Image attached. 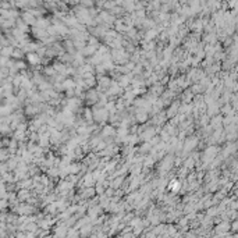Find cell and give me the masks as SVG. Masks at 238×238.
Instances as JSON below:
<instances>
[{"label":"cell","instance_id":"obj_1","mask_svg":"<svg viewBox=\"0 0 238 238\" xmlns=\"http://www.w3.org/2000/svg\"><path fill=\"white\" fill-rule=\"evenodd\" d=\"M28 59L31 63H38L39 61V59H38V55H34V53H29L28 55Z\"/></svg>","mask_w":238,"mask_h":238}]
</instances>
